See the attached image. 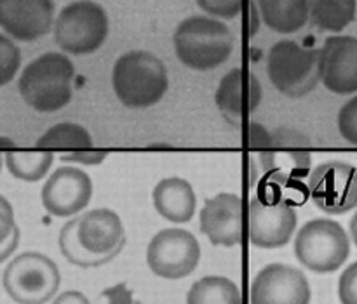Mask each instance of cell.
Returning a JSON list of instances; mask_svg holds the SVG:
<instances>
[{
  "label": "cell",
  "mask_w": 357,
  "mask_h": 304,
  "mask_svg": "<svg viewBox=\"0 0 357 304\" xmlns=\"http://www.w3.org/2000/svg\"><path fill=\"white\" fill-rule=\"evenodd\" d=\"M54 162V153L45 150H9L6 152V167L16 179L24 183H37L44 179L45 174Z\"/></svg>",
  "instance_id": "603a6c76"
},
{
  "label": "cell",
  "mask_w": 357,
  "mask_h": 304,
  "mask_svg": "<svg viewBox=\"0 0 357 304\" xmlns=\"http://www.w3.org/2000/svg\"><path fill=\"white\" fill-rule=\"evenodd\" d=\"M351 237L354 240V243L357 246V212L354 214V218L351 219Z\"/></svg>",
  "instance_id": "8d00e7d4"
},
{
  "label": "cell",
  "mask_w": 357,
  "mask_h": 304,
  "mask_svg": "<svg viewBox=\"0 0 357 304\" xmlns=\"http://www.w3.org/2000/svg\"><path fill=\"white\" fill-rule=\"evenodd\" d=\"M248 139H250L251 148L257 153H260L271 146L272 132L267 131V129L260 124H250V127H248Z\"/></svg>",
  "instance_id": "f546056e"
},
{
  "label": "cell",
  "mask_w": 357,
  "mask_h": 304,
  "mask_svg": "<svg viewBox=\"0 0 357 304\" xmlns=\"http://www.w3.org/2000/svg\"><path fill=\"white\" fill-rule=\"evenodd\" d=\"M310 284L305 275L284 263H272L251 282V304H310Z\"/></svg>",
  "instance_id": "4fadbf2b"
},
{
  "label": "cell",
  "mask_w": 357,
  "mask_h": 304,
  "mask_svg": "<svg viewBox=\"0 0 357 304\" xmlns=\"http://www.w3.org/2000/svg\"><path fill=\"white\" fill-rule=\"evenodd\" d=\"M52 304H91V301L82 294V292L66 291L61 292V294L52 301Z\"/></svg>",
  "instance_id": "836d02e7"
},
{
  "label": "cell",
  "mask_w": 357,
  "mask_h": 304,
  "mask_svg": "<svg viewBox=\"0 0 357 304\" xmlns=\"http://www.w3.org/2000/svg\"><path fill=\"white\" fill-rule=\"evenodd\" d=\"M77 237L87 253L96 256H110L122 250L126 243V230L122 219L112 209L100 207L84 212L77 223Z\"/></svg>",
  "instance_id": "ac0fdd59"
},
{
  "label": "cell",
  "mask_w": 357,
  "mask_h": 304,
  "mask_svg": "<svg viewBox=\"0 0 357 304\" xmlns=\"http://www.w3.org/2000/svg\"><path fill=\"white\" fill-rule=\"evenodd\" d=\"M20 240H21V232H20V228L16 226V230L13 232V235H10L6 242L0 243V264L13 256L14 250H16L17 246H20Z\"/></svg>",
  "instance_id": "1f68e13d"
},
{
  "label": "cell",
  "mask_w": 357,
  "mask_h": 304,
  "mask_svg": "<svg viewBox=\"0 0 357 304\" xmlns=\"http://www.w3.org/2000/svg\"><path fill=\"white\" fill-rule=\"evenodd\" d=\"M258 159L261 169L272 181L282 184L296 183L310 174V141L298 129L282 125L272 131L271 146L258 153Z\"/></svg>",
  "instance_id": "9c48e42d"
},
{
  "label": "cell",
  "mask_w": 357,
  "mask_h": 304,
  "mask_svg": "<svg viewBox=\"0 0 357 304\" xmlns=\"http://www.w3.org/2000/svg\"><path fill=\"white\" fill-rule=\"evenodd\" d=\"M21 66V51L9 37L0 33V87L13 82Z\"/></svg>",
  "instance_id": "484cf974"
},
{
  "label": "cell",
  "mask_w": 357,
  "mask_h": 304,
  "mask_svg": "<svg viewBox=\"0 0 357 304\" xmlns=\"http://www.w3.org/2000/svg\"><path fill=\"white\" fill-rule=\"evenodd\" d=\"M208 16L216 19H234L243 10L244 0H195Z\"/></svg>",
  "instance_id": "4316f807"
},
{
  "label": "cell",
  "mask_w": 357,
  "mask_h": 304,
  "mask_svg": "<svg viewBox=\"0 0 357 304\" xmlns=\"http://www.w3.org/2000/svg\"><path fill=\"white\" fill-rule=\"evenodd\" d=\"M338 131L342 138L357 146V96L351 97L338 111Z\"/></svg>",
  "instance_id": "83f0119b"
},
{
  "label": "cell",
  "mask_w": 357,
  "mask_h": 304,
  "mask_svg": "<svg viewBox=\"0 0 357 304\" xmlns=\"http://www.w3.org/2000/svg\"><path fill=\"white\" fill-rule=\"evenodd\" d=\"M187 304H243V294L230 278L209 275L192 284Z\"/></svg>",
  "instance_id": "cb8c5ba5"
},
{
  "label": "cell",
  "mask_w": 357,
  "mask_h": 304,
  "mask_svg": "<svg viewBox=\"0 0 357 304\" xmlns=\"http://www.w3.org/2000/svg\"><path fill=\"white\" fill-rule=\"evenodd\" d=\"M16 221H14V214H7V212L0 211V243L6 242L13 232L16 230Z\"/></svg>",
  "instance_id": "d6a6232c"
},
{
  "label": "cell",
  "mask_w": 357,
  "mask_h": 304,
  "mask_svg": "<svg viewBox=\"0 0 357 304\" xmlns=\"http://www.w3.org/2000/svg\"><path fill=\"white\" fill-rule=\"evenodd\" d=\"M61 162L68 163H82V166H98V163L103 162L107 159V152H98V150H93V152H82V153H73V155H63L59 157Z\"/></svg>",
  "instance_id": "4dcf8cb0"
},
{
  "label": "cell",
  "mask_w": 357,
  "mask_h": 304,
  "mask_svg": "<svg viewBox=\"0 0 357 304\" xmlns=\"http://www.w3.org/2000/svg\"><path fill=\"white\" fill-rule=\"evenodd\" d=\"M0 211L7 212V214H14L13 205H10L9 200H7L6 197H2V195H0Z\"/></svg>",
  "instance_id": "d590c367"
},
{
  "label": "cell",
  "mask_w": 357,
  "mask_h": 304,
  "mask_svg": "<svg viewBox=\"0 0 357 304\" xmlns=\"http://www.w3.org/2000/svg\"><path fill=\"white\" fill-rule=\"evenodd\" d=\"M112 87L124 106L142 110L159 103L169 89L164 63L149 51L122 54L112 70Z\"/></svg>",
  "instance_id": "3957f363"
},
{
  "label": "cell",
  "mask_w": 357,
  "mask_h": 304,
  "mask_svg": "<svg viewBox=\"0 0 357 304\" xmlns=\"http://www.w3.org/2000/svg\"><path fill=\"white\" fill-rule=\"evenodd\" d=\"M110 31L108 14L94 0H75L54 21V42L63 52L87 56L105 44Z\"/></svg>",
  "instance_id": "5b68a950"
},
{
  "label": "cell",
  "mask_w": 357,
  "mask_h": 304,
  "mask_svg": "<svg viewBox=\"0 0 357 304\" xmlns=\"http://www.w3.org/2000/svg\"><path fill=\"white\" fill-rule=\"evenodd\" d=\"M52 0H0V28L20 42H33L51 31Z\"/></svg>",
  "instance_id": "2e32d148"
},
{
  "label": "cell",
  "mask_w": 357,
  "mask_h": 304,
  "mask_svg": "<svg viewBox=\"0 0 357 304\" xmlns=\"http://www.w3.org/2000/svg\"><path fill=\"white\" fill-rule=\"evenodd\" d=\"M93 197V181L79 167H59L42 186V205L56 218H70L89 205Z\"/></svg>",
  "instance_id": "7c38bea8"
},
{
  "label": "cell",
  "mask_w": 357,
  "mask_h": 304,
  "mask_svg": "<svg viewBox=\"0 0 357 304\" xmlns=\"http://www.w3.org/2000/svg\"><path fill=\"white\" fill-rule=\"evenodd\" d=\"M201 232L213 246L234 247L243 242V200L236 193H218L206 200Z\"/></svg>",
  "instance_id": "e0dca14e"
},
{
  "label": "cell",
  "mask_w": 357,
  "mask_h": 304,
  "mask_svg": "<svg viewBox=\"0 0 357 304\" xmlns=\"http://www.w3.org/2000/svg\"><path fill=\"white\" fill-rule=\"evenodd\" d=\"M260 17L272 31L295 33L309 21L307 0H255Z\"/></svg>",
  "instance_id": "ffe728a7"
},
{
  "label": "cell",
  "mask_w": 357,
  "mask_h": 304,
  "mask_svg": "<svg viewBox=\"0 0 357 304\" xmlns=\"http://www.w3.org/2000/svg\"><path fill=\"white\" fill-rule=\"evenodd\" d=\"M16 148V145H14L13 139L9 138H3V136H0V170H2V166H3V152H9V150H14Z\"/></svg>",
  "instance_id": "e575fe53"
},
{
  "label": "cell",
  "mask_w": 357,
  "mask_h": 304,
  "mask_svg": "<svg viewBox=\"0 0 357 304\" xmlns=\"http://www.w3.org/2000/svg\"><path fill=\"white\" fill-rule=\"evenodd\" d=\"M351 254V240L344 226L333 219H310L295 239V256L314 273H331L342 268Z\"/></svg>",
  "instance_id": "52a82bcc"
},
{
  "label": "cell",
  "mask_w": 357,
  "mask_h": 304,
  "mask_svg": "<svg viewBox=\"0 0 357 304\" xmlns=\"http://www.w3.org/2000/svg\"><path fill=\"white\" fill-rule=\"evenodd\" d=\"M77 223H79V218H73L66 223L61 228L58 237L59 250H61L63 257L68 261L70 264L79 268H98L103 266V264H108L112 259H115V254H110V256H96V254H91L80 246L79 237H77Z\"/></svg>",
  "instance_id": "d4e9b609"
},
{
  "label": "cell",
  "mask_w": 357,
  "mask_h": 304,
  "mask_svg": "<svg viewBox=\"0 0 357 304\" xmlns=\"http://www.w3.org/2000/svg\"><path fill=\"white\" fill-rule=\"evenodd\" d=\"M173 44L180 63L195 72H211L232 56L234 35L222 19L190 16L176 26Z\"/></svg>",
  "instance_id": "7a4b0ae2"
},
{
  "label": "cell",
  "mask_w": 357,
  "mask_h": 304,
  "mask_svg": "<svg viewBox=\"0 0 357 304\" xmlns=\"http://www.w3.org/2000/svg\"><path fill=\"white\" fill-rule=\"evenodd\" d=\"M267 75L284 96L298 99L317 87L321 80L319 51L295 40H279L267 54Z\"/></svg>",
  "instance_id": "277c9868"
},
{
  "label": "cell",
  "mask_w": 357,
  "mask_h": 304,
  "mask_svg": "<svg viewBox=\"0 0 357 304\" xmlns=\"http://www.w3.org/2000/svg\"><path fill=\"white\" fill-rule=\"evenodd\" d=\"M309 19L317 30L338 33L354 21L357 0H307Z\"/></svg>",
  "instance_id": "7402d4cb"
},
{
  "label": "cell",
  "mask_w": 357,
  "mask_h": 304,
  "mask_svg": "<svg viewBox=\"0 0 357 304\" xmlns=\"http://www.w3.org/2000/svg\"><path fill=\"white\" fill-rule=\"evenodd\" d=\"M338 298L342 304H357V263L342 273L338 280Z\"/></svg>",
  "instance_id": "f1b7e54d"
},
{
  "label": "cell",
  "mask_w": 357,
  "mask_h": 304,
  "mask_svg": "<svg viewBox=\"0 0 357 304\" xmlns=\"http://www.w3.org/2000/svg\"><path fill=\"white\" fill-rule=\"evenodd\" d=\"M199 259V240L183 228L160 230L146 247V264L150 271L166 280L187 278L195 271Z\"/></svg>",
  "instance_id": "ba28073f"
},
{
  "label": "cell",
  "mask_w": 357,
  "mask_h": 304,
  "mask_svg": "<svg viewBox=\"0 0 357 304\" xmlns=\"http://www.w3.org/2000/svg\"><path fill=\"white\" fill-rule=\"evenodd\" d=\"M75 66L68 56L45 52L21 72L17 89L24 103L40 113H54L72 101Z\"/></svg>",
  "instance_id": "6da1fadb"
},
{
  "label": "cell",
  "mask_w": 357,
  "mask_h": 304,
  "mask_svg": "<svg viewBox=\"0 0 357 304\" xmlns=\"http://www.w3.org/2000/svg\"><path fill=\"white\" fill-rule=\"evenodd\" d=\"M321 82L333 94L357 93V38L335 35L319 49Z\"/></svg>",
  "instance_id": "5bb4252c"
},
{
  "label": "cell",
  "mask_w": 357,
  "mask_h": 304,
  "mask_svg": "<svg viewBox=\"0 0 357 304\" xmlns=\"http://www.w3.org/2000/svg\"><path fill=\"white\" fill-rule=\"evenodd\" d=\"M3 291L17 304H45L61 285L59 268L40 253H23L7 264L2 275Z\"/></svg>",
  "instance_id": "8992f818"
},
{
  "label": "cell",
  "mask_w": 357,
  "mask_h": 304,
  "mask_svg": "<svg viewBox=\"0 0 357 304\" xmlns=\"http://www.w3.org/2000/svg\"><path fill=\"white\" fill-rule=\"evenodd\" d=\"M295 207L282 198L255 197L250 202V242L258 249L288 246L296 230Z\"/></svg>",
  "instance_id": "8fae6325"
},
{
  "label": "cell",
  "mask_w": 357,
  "mask_h": 304,
  "mask_svg": "<svg viewBox=\"0 0 357 304\" xmlns=\"http://www.w3.org/2000/svg\"><path fill=\"white\" fill-rule=\"evenodd\" d=\"M35 146L38 150H45V152H59L61 153L59 157L93 152L94 150L93 138L87 132V129L79 124H72V122L52 125L37 139Z\"/></svg>",
  "instance_id": "44dd1931"
},
{
  "label": "cell",
  "mask_w": 357,
  "mask_h": 304,
  "mask_svg": "<svg viewBox=\"0 0 357 304\" xmlns=\"http://www.w3.org/2000/svg\"><path fill=\"white\" fill-rule=\"evenodd\" d=\"M152 200L155 211L174 225L192 221L197 209V197L192 184L176 176L160 179L153 188Z\"/></svg>",
  "instance_id": "d6986e66"
},
{
  "label": "cell",
  "mask_w": 357,
  "mask_h": 304,
  "mask_svg": "<svg viewBox=\"0 0 357 304\" xmlns=\"http://www.w3.org/2000/svg\"><path fill=\"white\" fill-rule=\"evenodd\" d=\"M261 97L264 89L258 77L246 68H234L220 80L215 103L230 124H239L257 111Z\"/></svg>",
  "instance_id": "9a60e30c"
},
{
  "label": "cell",
  "mask_w": 357,
  "mask_h": 304,
  "mask_svg": "<svg viewBox=\"0 0 357 304\" xmlns=\"http://www.w3.org/2000/svg\"><path fill=\"white\" fill-rule=\"evenodd\" d=\"M309 193L316 207L340 216L357 207V167L342 160H328L309 174Z\"/></svg>",
  "instance_id": "30bf717a"
}]
</instances>
